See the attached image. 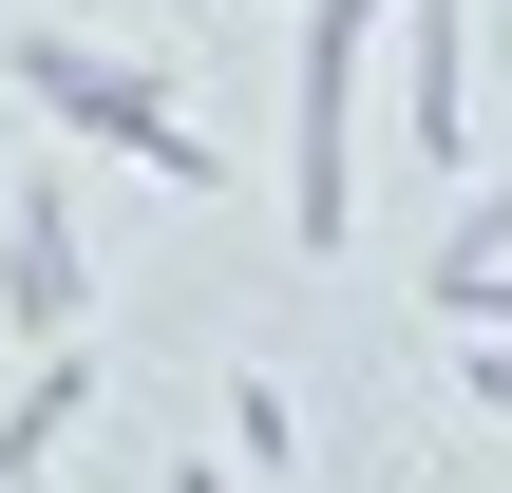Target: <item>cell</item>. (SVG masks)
I'll return each mask as SVG.
<instances>
[{"instance_id": "obj_1", "label": "cell", "mask_w": 512, "mask_h": 493, "mask_svg": "<svg viewBox=\"0 0 512 493\" xmlns=\"http://www.w3.org/2000/svg\"><path fill=\"white\" fill-rule=\"evenodd\" d=\"M0 76H19V114H38L57 152H114V171H133V190H171V209H209V190H228V152H209V114L171 95V57L76 38V19H19V38H0Z\"/></svg>"}, {"instance_id": "obj_2", "label": "cell", "mask_w": 512, "mask_h": 493, "mask_svg": "<svg viewBox=\"0 0 512 493\" xmlns=\"http://www.w3.org/2000/svg\"><path fill=\"white\" fill-rule=\"evenodd\" d=\"M399 0H304V57H285V247L342 266L361 247V57H380Z\"/></svg>"}, {"instance_id": "obj_3", "label": "cell", "mask_w": 512, "mask_h": 493, "mask_svg": "<svg viewBox=\"0 0 512 493\" xmlns=\"http://www.w3.org/2000/svg\"><path fill=\"white\" fill-rule=\"evenodd\" d=\"M95 152H38V171H0V342H76V323H114V285H95Z\"/></svg>"}, {"instance_id": "obj_4", "label": "cell", "mask_w": 512, "mask_h": 493, "mask_svg": "<svg viewBox=\"0 0 512 493\" xmlns=\"http://www.w3.org/2000/svg\"><path fill=\"white\" fill-rule=\"evenodd\" d=\"M95 399H114V323H76V342H19L0 361V493H38L76 437H95Z\"/></svg>"}, {"instance_id": "obj_5", "label": "cell", "mask_w": 512, "mask_h": 493, "mask_svg": "<svg viewBox=\"0 0 512 493\" xmlns=\"http://www.w3.org/2000/svg\"><path fill=\"white\" fill-rule=\"evenodd\" d=\"M399 171H475V19L456 0H399Z\"/></svg>"}, {"instance_id": "obj_6", "label": "cell", "mask_w": 512, "mask_h": 493, "mask_svg": "<svg viewBox=\"0 0 512 493\" xmlns=\"http://www.w3.org/2000/svg\"><path fill=\"white\" fill-rule=\"evenodd\" d=\"M494 266H512V171H475V190H456V228L418 247V323H456V304H475Z\"/></svg>"}, {"instance_id": "obj_7", "label": "cell", "mask_w": 512, "mask_h": 493, "mask_svg": "<svg viewBox=\"0 0 512 493\" xmlns=\"http://www.w3.org/2000/svg\"><path fill=\"white\" fill-rule=\"evenodd\" d=\"M209 418H228V475H266V493H304V399H285L266 361H228V399H209Z\"/></svg>"}, {"instance_id": "obj_8", "label": "cell", "mask_w": 512, "mask_h": 493, "mask_svg": "<svg viewBox=\"0 0 512 493\" xmlns=\"http://www.w3.org/2000/svg\"><path fill=\"white\" fill-rule=\"evenodd\" d=\"M152 493H247V475H228V456H171V475H152Z\"/></svg>"}]
</instances>
